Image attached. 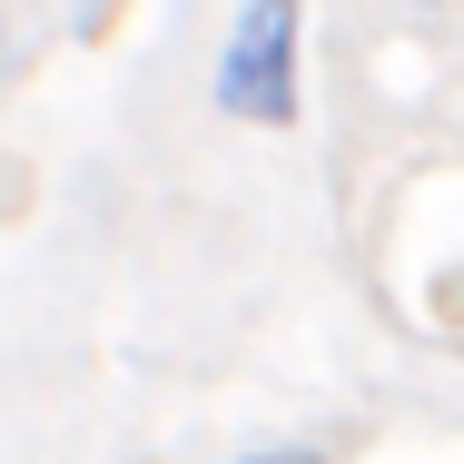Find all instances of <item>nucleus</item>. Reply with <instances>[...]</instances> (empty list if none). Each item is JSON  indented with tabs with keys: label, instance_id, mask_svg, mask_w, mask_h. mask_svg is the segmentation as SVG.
Segmentation results:
<instances>
[{
	"label": "nucleus",
	"instance_id": "3",
	"mask_svg": "<svg viewBox=\"0 0 464 464\" xmlns=\"http://www.w3.org/2000/svg\"><path fill=\"white\" fill-rule=\"evenodd\" d=\"M415 10H445V0H415Z\"/></svg>",
	"mask_w": 464,
	"mask_h": 464
},
{
	"label": "nucleus",
	"instance_id": "2",
	"mask_svg": "<svg viewBox=\"0 0 464 464\" xmlns=\"http://www.w3.org/2000/svg\"><path fill=\"white\" fill-rule=\"evenodd\" d=\"M237 464H336V445H316V435H286V445H257V455Z\"/></svg>",
	"mask_w": 464,
	"mask_h": 464
},
{
	"label": "nucleus",
	"instance_id": "1",
	"mask_svg": "<svg viewBox=\"0 0 464 464\" xmlns=\"http://www.w3.org/2000/svg\"><path fill=\"white\" fill-rule=\"evenodd\" d=\"M296 30H306V0H247L227 20V50H218V109L247 119V129H296Z\"/></svg>",
	"mask_w": 464,
	"mask_h": 464
}]
</instances>
